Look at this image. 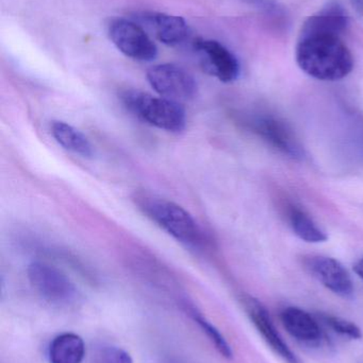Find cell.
I'll list each match as a JSON object with an SVG mask.
<instances>
[{"label":"cell","instance_id":"cell-8","mask_svg":"<svg viewBox=\"0 0 363 363\" xmlns=\"http://www.w3.org/2000/svg\"><path fill=\"white\" fill-rule=\"evenodd\" d=\"M194 50L202 69L224 83L236 81L240 76V63L236 55L215 40H197Z\"/></svg>","mask_w":363,"mask_h":363},{"label":"cell","instance_id":"cell-15","mask_svg":"<svg viewBox=\"0 0 363 363\" xmlns=\"http://www.w3.org/2000/svg\"><path fill=\"white\" fill-rule=\"evenodd\" d=\"M50 131L55 142L65 150L82 157H93V146L85 135L76 128L64 121H53Z\"/></svg>","mask_w":363,"mask_h":363},{"label":"cell","instance_id":"cell-6","mask_svg":"<svg viewBox=\"0 0 363 363\" xmlns=\"http://www.w3.org/2000/svg\"><path fill=\"white\" fill-rule=\"evenodd\" d=\"M28 279L32 287L47 302L66 305L76 298V289L63 272L46 264L34 262L28 267Z\"/></svg>","mask_w":363,"mask_h":363},{"label":"cell","instance_id":"cell-19","mask_svg":"<svg viewBox=\"0 0 363 363\" xmlns=\"http://www.w3.org/2000/svg\"><path fill=\"white\" fill-rule=\"evenodd\" d=\"M93 363H132V359L119 347H102L94 353Z\"/></svg>","mask_w":363,"mask_h":363},{"label":"cell","instance_id":"cell-10","mask_svg":"<svg viewBox=\"0 0 363 363\" xmlns=\"http://www.w3.org/2000/svg\"><path fill=\"white\" fill-rule=\"evenodd\" d=\"M242 303L249 320L257 328L264 341L268 343L269 347L285 362L300 363L298 356L288 347L287 343L279 334L266 306L253 296H245L243 298Z\"/></svg>","mask_w":363,"mask_h":363},{"label":"cell","instance_id":"cell-12","mask_svg":"<svg viewBox=\"0 0 363 363\" xmlns=\"http://www.w3.org/2000/svg\"><path fill=\"white\" fill-rule=\"evenodd\" d=\"M281 323L290 336L309 347L323 342L324 335L318 320L298 307H287L281 313Z\"/></svg>","mask_w":363,"mask_h":363},{"label":"cell","instance_id":"cell-22","mask_svg":"<svg viewBox=\"0 0 363 363\" xmlns=\"http://www.w3.org/2000/svg\"><path fill=\"white\" fill-rule=\"evenodd\" d=\"M363 363V362H362Z\"/></svg>","mask_w":363,"mask_h":363},{"label":"cell","instance_id":"cell-11","mask_svg":"<svg viewBox=\"0 0 363 363\" xmlns=\"http://www.w3.org/2000/svg\"><path fill=\"white\" fill-rule=\"evenodd\" d=\"M136 18L168 46H179L189 38V26L181 17L161 12H143Z\"/></svg>","mask_w":363,"mask_h":363},{"label":"cell","instance_id":"cell-2","mask_svg":"<svg viewBox=\"0 0 363 363\" xmlns=\"http://www.w3.org/2000/svg\"><path fill=\"white\" fill-rule=\"evenodd\" d=\"M139 208L168 235L187 245L202 242V230L191 213L172 201L151 194L136 196Z\"/></svg>","mask_w":363,"mask_h":363},{"label":"cell","instance_id":"cell-20","mask_svg":"<svg viewBox=\"0 0 363 363\" xmlns=\"http://www.w3.org/2000/svg\"><path fill=\"white\" fill-rule=\"evenodd\" d=\"M354 271L363 281V257L362 259L358 260L357 264L354 267Z\"/></svg>","mask_w":363,"mask_h":363},{"label":"cell","instance_id":"cell-18","mask_svg":"<svg viewBox=\"0 0 363 363\" xmlns=\"http://www.w3.org/2000/svg\"><path fill=\"white\" fill-rule=\"evenodd\" d=\"M194 320L197 322L198 325L202 328V332L207 335L209 339H210L211 342L215 345V347H217V351L224 356V357L227 358V359H232V350L230 347V345H228L226 339L224 338L223 335L212 325V324L209 323L206 319L202 317V315H196L195 311L193 313Z\"/></svg>","mask_w":363,"mask_h":363},{"label":"cell","instance_id":"cell-17","mask_svg":"<svg viewBox=\"0 0 363 363\" xmlns=\"http://www.w3.org/2000/svg\"><path fill=\"white\" fill-rule=\"evenodd\" d=\"M319 318L324 325L327 326L332 332L337 333L341 336L353 339V340H359L362 338V330L349 320L336 317V315H327V313H322L319 315Z\"/></svg>","mask_w":363,"mask_h":363},{"label":"cell","instance_id":"cell-21","mask_svg":"<svg viewBox=\"0 0 363 363\" xmlns=\"http://www.w3.org/2000/svg\"><path fill=\"white\" fill-rule=\"evenodd\" d=\"M355 10L363 16V0H351Z\"/></svg>","mask_w":363,"mask_h":363},{"label":"cell","instance_id":"cell-9","mask_svg":"<svg viewBox=\"0 0 363 363\" xmlns=\"http://www.w3.org/2000/svg\"><path fill=\"white\" fill-rule=\"evenodd\" d=\"M306 270L324 287L343 298L354 296L351 275L342 264L327 256H309L304 259Z\"/></svg>","mask_w":363,"mask_h":363},{"label":"cell","instance_id":"cell-5","mask_svg":"<svg viewBox=\"0 0 363 363\" xmlns=\"http://www.w3.org/2000/svg\"><path fill=\"white\" fill-rule=\"evenodd\" d=\"M109 36L121 53L130 59L151 62L157 57L158 48L142 26L126 18H115L109 25Z\"/></svg>","mask_w":363,"mask_h":363},{"label":"cell","instance_id":"cell-14","mask_svg":"<svg viewBox=\"0 0 363 363\" xmlns=\"http://www.w3.org/2000/svg\"><path fill=\"white\" fill-rule=\"evenodd\" d=\"M85 355V342L78 335L72 333L55 337L49 347L50 363H81Z\"/></svg>","mask_w":363,"mask_h":363},{"label":"cell","instance_id":"cell-16","mask_svg":"<svg viewBox=\"0 0 363 363\" xmlns=\"http://www.w3.org/2000/svg\"><path fill=\"white\" fill-rule=\"evenodd\" d=\"M288 220L294 234L306 242H324L327 240L325 232L313 221V218L296 205L288 208Z\"/></svg>","mask_w":363,"mask_h":363},{"label":"cell","instance_id":"cell-13","mask_svg":"<svg viewBox=\"0 0 363 363\" xmlns=\"http://www.w3.org/2000/svg\"><path fill=\"white\" fill-rule=\"evenodd\" d=\"M350 17L341 4L332 2L309 16L303 23L300 33H332L345 35Z\"/></svg>","mask_w":363,"mask_h":363},{"label":"cell","instance_id":"cell-7","mask_svg":"<svg viewBox=\"0 0 363 363\" xmlns=\"http://www.w3.org/2000/svg\"><path fill=\"white\" fill-rule=\"evenodd\" d=\"M249 125L254 133L257 134L275 150L293 160H302L304 157V148L298 136L283 119L274 115L260 114L251 117Z\"/></svg>","mask_w":363,"mask_h":363},{"label":"cell","instance_id":"cell-4","mask_svg":"<svg viewBox=\"0 0 363 363\" xmlns=\"http://www.w3.org/2000/svg\"><path fill=\"white\" fill-rule=\"evenodd\" d=\"M147 80L160 97L173 101H188L197 94V82L194 77L176 64L153 66L147 72Z\"/></svg>","mask_w":363,"mask_h":363},{"label":"cell","instance_id":"cell-3","mask_svg":"<svg viewBox=\"0 0 363 363\" xmlns=\"http://www.w3.org/2000/svg\"><path fill=\"white\" fill-rule=\"evenodd\" d=\"M123 100L136 116L153 127L168 132L185 129L187 118L179 102L138 91H125Z\"/></svg>","mask_w":363,"mask_h":363},{"label":"cell","instance_id":"cell-1","mask_svg":"<svg viewBox=\"0 0 363 363\" xmlns=\"http://www.w3.org/2000/svg\"><path fill=\"white\" fill-rule=\"evenodd\" d=\"M342 38L332 33H300L296 49L298 67L321 81H338L349 76L354 57Z\"/></svg>","mask_w":363,"mask_h":363}]
</instances>
